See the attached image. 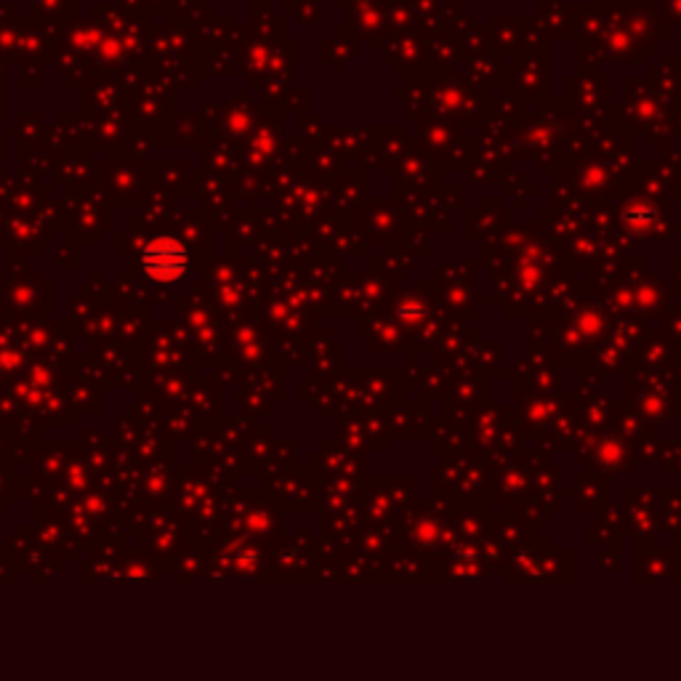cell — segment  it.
I'll list each match as a JSON object with an SVG mask.
<instances>
[{
    "label": "cell",
    "mask_w": 681,
    "mask_h": 681,
    "mask_svg": "<svg viewBox=\"0 0 681 681\" xmlns=\"http://www.w3.org/2000/svg\"><path fill=\"white\" fill-rule=\"evenodd\" d=\"M141 272L155 282H176L187 272V250L178 239L158 238L141 250Z\"/></svg>",
    "instance_id": "1"
}]
</instances>
